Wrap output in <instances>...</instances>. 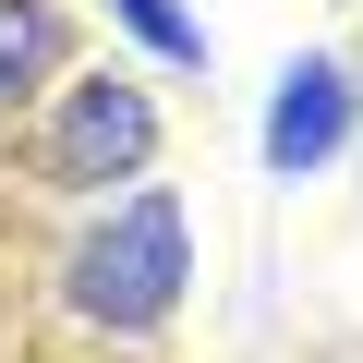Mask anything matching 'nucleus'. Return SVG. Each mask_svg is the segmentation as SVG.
Returning <instances> with one entry per match:
<instances>
[{
  "instance_id": "obj_2",
  "label": "nucleus",
  "mask_w": 363,
  "mask_h": 363,
  "mask_svg": "<svg viewBox=\"0 0 363 363\" xmlns=\"http://www.w3.org/2000/svg\"><path fill=\"white\" fill-rule=\"evenodd\" d=\"M145 157H157V109H145V85L85 73V85L61 97V121H49V169H61V182H109V169H145Z\"/></svg>"
},
{
  "instance_id": "obj_1",
  "label": "nucleus",
  "mask_w": 363,
  "mask_h": 363,
  "mask_svg": "<svg viewBox=\"0 0 363 363\" xmlns=\"http://www.w3.org/2000/svg\"><path fill=\"white\" fill-rule=\"evenodd\" d=\"M182 267H194L182 206H169V194H133V206H109V218L73 242L61 303H73L85 327H157V315L182 303Z\"/></svg>"
},
{
  "instance_id": "obj_4",
  "label": "nucleus",
  "mask_w": 363,
  "mask_h": 363,
  "mask_svg": "<svg viewBox=\"0 0 363 363\" xmlns=\"http://www.w3.org/2000/svg\"><path fill=\"white\" fill-rule=\"evenodd\" d=\"M49 61H61V13L49 0H0V85H25Z\"/></svg>"
},
{
  "instance_id": "obj_3",
  "label": "nucleus",
  "mask_w": 363,
  "mask_h": 363,
  "mask_svg": "<svg viewBox=\"0 0 363 363\" xmlns=\"http://www.w3.org/2000/svg\"><path fill=\"white\" fill-rule=\"evenodd\" d=\"M351 145V73L315 49V61H291L279 73V109H267V169H327Z\"/></svg>"
},
{
  "instance_id": "obj_5",
  "label": "nucleus",
  "mask_w": 363,
  "mask_h": 363,
  "mask_svg": "<svg viewBox=\"0 0 363 363\" xmlns=\"http://www.w3.org/2000/svg\"><path fill=\"white\" fill-rule=\"evenodd\" d=\"M109 13H121L157 61H206V37H194V13H182V0H109Z\"/></svg>"
}]
</instances>
